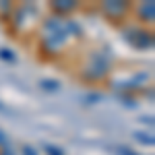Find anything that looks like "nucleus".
Returning <instances> with one entry per match:
<instances>
[{
  "label": "nucleus",
  "instance_id": "1",
  "mask_svg": "<svg viewBox=\"0 0 155 155\" xmlns=\"http://www.w3.org/2000/svg\"><path fill=\"white\" fill-rule=\"evenodd\" d=\"M106 72H107L106 58H101V56H93L91 64L85 68V77H89V79H99V77H104Z\"/></svg>",
  "mask_w": 155,
  "mask_h": 155
},
{
  "label": "nucleus",
  "instance_id": "2",
  "mask_svg": "<svg viewBox=\"0 0 155 155\" xmlns=\"http://www.w3.org/2000/svg\"><path fill=\"white\" fill-rule=\"evenodd\" d=\"M128 39L137 48H151L153 46V37L147 31H132V35H128Z\"/></svg>",
  "mask_w": 155,
  "mask_h": 155
},
{
  "label": "nucleus",
  "instance_id": "3",
  "mask_svg": "<svg viewBox=\"0 0 155 155\" xmlns=\"http://www.w3.org/2000/svg\"><path fill=\"white\" fill-rule=\"evenodd\" d=\"M128 8V4L126 2H104V11L110 15V17H120V15H124Z\"/></svg>",
  "mask_w": 155,
  "mask_h": 155
},
{
  "label": "nucleus",
  "instance_id": "4",
  "mask_svg": "<svg viewBox=\"0 0 155 155\" xmlns=\"http://www.w3.org/2000/svg\"><path fill=\"white\" fill-rule=\"evenodd\" d=\"M153 15H155V6L153 2H147L141 6V17H143L145 21H153Z\"/></svg>",
  "mask_w": 155,
  "mask_h": 155
},
{
  "label": "nucleus",
  "instance_id": "5",
  "mask_svg": "<svg viewBox=\"0 0 155 155\" xmlns=\"http://www.w3.org/2000/svg\"><path fill=\"white\" fill-rule=\"evenodd\" d=\"M74 6H77V4H74V2H71V0H66V2H62V0H60V2H54V8H56V11H62V12L72 11Z\"/></svg>",
  "mask_w": 155,
  "mask_h": 155
},
{
  "label": "nucleus",
  "instance_id": "6",
  "mask_svg": "<svg viewBox=\"0 0 155 155\" xmlns=\"http://www.w3.org/2000/svg\"><path fill=\"white\" fill-rule=\"evenodd\" d=\"M134 139L141 141V143H145V145H153V137H151V134L145 137V132H134Z\"/></svg>",
  "mask_w": 155,
  "mask_h": 155
},
{
  "label": "nucleus",
  "instance_id": "7",
  "mask_svg": "<svg viewBox=\"0 0 155 155\" xmlns=\"http://www.w3.org/2000/svg\"><path fill=\"white\" fill-rule=\"evenodd\" d=\"M46 151H48V155H64L58 147H54V145H46Z\"/></svg>",
  "mask_w": 155,
  "mask_h": 155
},
{
  "label": "nucleus",
  "instance_id": "8",
  "mask_svg": "<svg viewBox=\"0 0 155 155\" xmlns=\"http://www.w3.org/2000/svg\"><path fill=\"white\" fill-rule=\"evenodd\" d=\"M44 89H52V91H54V89H58V83H56V81H44Z\"/></svg>",
  "mask_w": 155,
  "mask_h": 155
},
{
  "label": "nucleus",
  "instance_id": "9",
  "mask_svg": "<svg viewBox=\"0 0 155 155\" xmlns=\"http://www.w3.org/2000/svg\"><path fill=\"white\" fill-rule=\"evenodd\" d=\"M0 58H4V60H15V56H12L8 50H0Z\"/></svg>",
  "mask_w": 155,
  "mask_h": 155
},
{
  "label": "nucleus",
  "instance_id": "10",
  "mask_svg": "<svg viewBox=\"0 0 155 155\" xmlns=\"http://www.w3.org/2000/svg\"><path fill=\"white\" fill-rule=\"evenodd\" d=\"M118 153H120V155H137L134 151H130V149H126V147H118Z\"/></svg>",
  "mask_w": 155,
  "mask_h": 155
},
{
  "label": "nucleus",
  "instance_id": "11",
  "mask_svg": "<svg viewBox=\"0 0 155 155\" xmlns=\"http://www.w3.org/2000/svg\"><path fill=\"white\" fill-rule=\"evenodd\" d=\"M25 155H37L33 149H29V147H25Z\"/></svg>",
  "mask_w": 155,
  "mask_h": 155
},
{
  "label": "nucleus",
  "instance_id": "12",
  "mask_svg": "<svg viewBox=\"0 0 155 155\" xmlns=\"http://www.w3.org/2000/svg\"><path fill=\"white\" fill-rule=\"evenodd\" d=\"M2 155H12V153L11 151H2Z\"/></svg>",
  "mask_w": 155,
  "mask_h": 155
},
{
  "label": "nucleus",
  "instance_id": "13",
  "mask_svg": "<svg viewBox=\"0 0 155 155\" xmlns=\"http://www.w3.org/2000/svg\"><path fill=\"white\" fill-rule=\"evenodd\" d=\"M0 143H4V137H2V132H0Z\"/></svg>",
  "mask_w": 155,
  "mask_h": 155
}]
</instances>
